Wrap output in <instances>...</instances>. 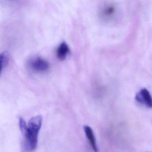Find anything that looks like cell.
I'll return each instance as SVG.
<instances>
[{"label":"cell","mask_w":152,"mask_h":152,"mask_svg":"<svg viewBox=\"0 0 152 152\" xmlns=\"http://www.w3.org/2000/svg\"><path fill=\"white\" fill-rule=\"evenodd\" d=\"M84 129L87 138L93 151L94 152H98V149L96 144V139L93 129L88 126H85Z\"/></svg>","instance_id":"cell-4"},{"label":"cell","mask_w":152,"mask_h":152,"mask_svg":"<svg viewBox=\"0 0 152 152\" xmlns=\"http://www.w3.org/2000/svg\"><path fill=\"white\" fill-rule=\"evenodd\" d=\"M29 66L34 71L37 72H43L49 69V63L42 58H33L29 61Z\"/></svg>","instance_id":"cell-2"},{"label":"cell","mask_w":152,"mask_h":152,"mask_svg":"<svg viewBox=\"0 0 152 152\" xmlns=\"http://www.w3.org/2000/svg\"><path fill=\"white\" fill-rule=\"evenodd\" d=\"M10 61V54L8 52H4L0 56V62H1V71L3 69L6 67Z\"/></svg>","instance_id":"cell-7"},{"label":"cell","mask_w":152,"mask_h":152,"mask_svg":"<svg viewBox=\"0 0 152 152\" xmlns=\"http://www.w3.org/2000/svg\"><path fill=\"white\" fill-rule=\"evenodd\" d=\"M136 99L138 102L145 104L148 108H152V96L147 89H142L137 94Z\"/></svg>","instance_id":"cell-3"},{"label":"cell","mask_w":152,"mask_h":152,"mask_svg":"<svg viewBox=\"0 0 152 152\" xmlns=\"http://www.w3.org/2000/svg\"><path fill=\"white\" fill-rule=\"evenodd\" d=\"M70 52L68 44L65 42H62L58 47L56 51L57 58L60 61H64L67 58Z\"/></svg>","instance_id":"cell-5"},{"label":"cell","mask_w":152,"mask_h":152,"mask_svg":"<svg viewBox=\"0 0 152 152\" xmlns=\"http://www.w3.org/2000/svg\"><path fill=\"white\" fill-rule=\"evenodd\" d=\"M116 12V8L113 5H108L104 8L102 12V15L106 18H109L113 17Z\"/></svg>","instance_id":"cell-6"},{"label":"cell","mask_w":152,"mask_h":152,"mask_svg":"<svg viewBox=\"0 0 152 152\" xmlns=\"http://www.w3.org/2000/svg\"><path fill=\"white\" fill-rule=\"evenodd\" d=\"M42 122L43 118L40 115L30 119L28 126L22 118H20V129L23 135L24 150L26 152H32L36 149Z\"/></svg>","instance_id":"cell-1"}]
</instances>
